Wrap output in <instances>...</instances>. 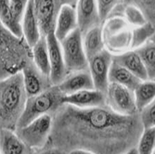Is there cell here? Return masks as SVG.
<instances>
[{"mask_svg": "<svg viewBox=\"0 0 155 154\" xmlns=\"http://www.w3.org/2000/svg\"><path fill=\"white\" fill-rule=\"evenodd\" d=\"M52 118L48 146L67 154L75 149L124 154L137 146L144 131L139 113L122 115L108 106L80 109L62 104Z\"/></svg>", "mask_w": 155, "mask_h": 154, "instance_id": "6da1fadb", "label": "cell"}, {"mask_svg": "<svg viewBox=\"0 0 155 154\" xmlns=\"http://www.w3.org/2000/svg\"><path fill=\"white\" fill-rule=\"evenodd\" d=\"M28 96L21 72L11 74L0 82V122L1 128L16 131L25 110Z\"/></svg>", "mask_w": 155, "mask_h": 154, "instance_id": "7a4b0ae2", "label": "cell"}, {"mask_svg": "<svg viewBox=\"0 0 155 154\" xmlns=\"http://www.w3.org/2000/svg\"><path fill=\"white\" fill-rule=\"evenodd\" d=\"M63 97L64 95L57 86H52L43 93L28 97L25 110L18 123L17 128L25 126L41 116L48 114L53 116L63 104Z\"/></svg>", "mask_w": 155, "mask_h": 154, "instance_id": "3957f363", "label": "cell"}, {"mask_svg": "<svg viewBox=\"0 0 155 154\" xmlns=\"http://www.w3.org/2000/svg\"><path fill=\"white\" fill-rule=\"evenodd\" d=\"M132 29L121 13L109 16L102 28L105 48L114 55L130 50Z\"/></svg>", "mask_w": 155, "mask_h": 154, "instance_id": "277c9868", "label": "cell"}, {"mask_svg": "<svg viewBox=\"0 0 155 154\" xmlns=\"http://www.w3.org/2000/svg\"><path fill=\"white\" fill-rule=\"evenodd\" d=\"M1 79L11 74L21 72L22 68L30 61H27L26 49L20 45L19 38L12 34L4 26L1 25Z\"/></svg>", "mask_w": 155, "mask_h": 154, "instance_id": "5b68a950", "label": "cell"}, {"mask_svg": "<svg viewBox=\"0 0 155 154\" xmlns=\"http://www.w3.org/2000/svg\"><path fill=\"white\" fill-rule=\"evenodd\" d=\"M61 45L68 74L88 70V59L84 48L83 34L79 28L61 41Z\"/></svg>", "mask_w": 155, "mask_h": 154, "instance_id": "8992f818", "label": "cell"}, {"mask_svg": "<svg viewBox=\"0 0 155 154\" xmlns=\"http://www.w3.org/2000/svg\"><path fill=\"white\" fill-rule=\"evenodd\" d=\"M52 115H44L37 118L23 127L17 128L16 134L31 149L38 150L48 146L52 131Z\"/></svg>", "mask_w": 155, "mask_h": 154, "instance_id": "52a82bcc", "label": "cell"}, {"mask_svg": "<svg viewBox=\"0 0 155 154\" xmlns=\"http://www.w3.org/2000/svg\"><path fill=\"white\" fill-rule=\"evenodd\" d=\"M107 106L122 115L139 113L136 104L134 90L119 84L110 83L106 92Z\"/></svg>", "mask_w": 155, "mask_h": 154, "instance_id": "ba28073f", "label": "cell"}, {"mask_svg": "<svg viewBox=\"0 0 155 154\" xmlns=\"http://www.w3.org/2000/svg\"><path fill=\"white\" fill-rule=\"evenodd\" d=\"M114 61V54L104 49L88 60V71L92 76L95 89L106 94L110 85L109 74Z\"/></svg>", "mask_w": 155, "mask_h": 154, "instance_id": "9c48e42d", "label": "cell"}, {"mask_svg": "<svg viewBox=\"0 0 155 154\" xmlns=\"http://www.w3.org/2000/svg\"><path fill=\"white\" fill-rule=\"evenodd\" d=\"M42 36L55 31L56 21L61 8V0H33Z\"/></svg>", "mask_w": 155, "mask_h": 154, "instance_id": "30bf717a", "label": "cell"}, {"mask_svg": "<svg viewBox=\"0 0 155 154\" xmlns=\"http://www.w3.org/2000/svg\"><path fill=\"white\" fill-rule=\"evenodd\" d=\"M47 41L50 61L49 78L52 86H59L68 74L65 66L62 48L60 40L56 37L54 32H51L47 35Z\"/></svg>", "mask_w": 155, "mask_h": 154, "instance_id": "8fae6325", "label": "cell"}, {"mask_svg": "<svg viewBox=\"0 0 155 154\" xmlns=\"http://www.w3.org/2000/svg\"><path fill=\"white\" fill-rule=\"evenodd\" d=\"M21 73L28 97L39 95L52 87L50 78L39 71L34 61L26 64L22 68Z\"/></svg>", "mask_w": 155, "mask_h": 154, "instance_id": "7c38bea8", "label": "cell"}, {"mask_svg": "<svg viewBox=\"0 0 155 154\" xmlns=\"http://www.w3.org/2000/svg\"><path fill=\"white\" fill-rule=\"evenodd\" d=\"M78 28L83 34L97 26H101V20L97 0H79L76 7Z\"/></svg>", "mask_w": 155, "mask_h": 154, "instance_id": "4fadbf2b", "label": "cell"}, {"mask_svg": "<svg viewBox=\"0 0 155 154\" xmlns=\"http://www.w3.org/2000/svg\"><path fill=\"white\" fill-rule=\"evenodd\" d=\"M63 104L73 105L80 109H90L107 106L106 94L97 89H86L64 96Z\"/></svg>", "mask_w": 155, "mask_h": 154, "instance_id": "5bb4252c", "label": "cell"}, {"mask_svg": "<svg viewBox=\"0 0 155 154\" xmlns=\"http://www.w3.org/2000/svg\"><path fill=\"white\" fill-rule=\"evenodd\" d=\"M64 95H71L82 90L94 89V82L88 70L68 74L64 80L57 86Z\"/></svg>", "mask_w": 155, "mask_h": 154, "instance_id": "9a60e30c", "label": "cell"}, {"mask_svg": "<svg viewBox=\"0 0 155 154\" xmlns=\"http://www.w3.org/2000/svg\"><path fill=\"white\" fill-rule=\"evenodd\" d=\"M78 28V21L75 8L68 5H62L57 18L55 26V35L60 42L72 34Z\"/></svg>", "mask_w": 155, "mask_h": 154, "instance_id": "2e32d148", "label": "cell"}, {"mask_svg": "<svg viewBox=\"0 0 155 154\" xmlns=\"http://www.w3.org/2000/svg\"><path fill=\"white\" fill-rule=\"evenodd\" d=\"M21 30L22 36L31 48L37 43L42 36L40 25L35 15L33 0H30L28 4L26 12L21 21Z\"/></svg>", "mask_w": 155, "mask_h": 154, "instance_id": "e0dca14e", "label": "cell"}, {"mask_svg": "<svg viewBox=\"0 0 155 154\" xmlns=\"http://www.w3.org/2000/svg\"><path fill=\"white\" fill-rule=\"evenodd\" d=\"M114 61L127 69L128 71L137 75L140 80H149L146 67L137 50L130 49L117 55H114Z\"/></svg>", "mask_w": 155, "mask_h": 154, "instance_id": "ac0fdd59", "label": "cell"}, {"mask_svg": "<svg viewBox=\"0 0 155 154\" xmlns=\"http://www.w3.org/2000/svg\"><path fill=\"white\" fill-rule=\"evenodd\" d=\"M35 151L28 147L15 131L1 128L0 154H34Z\"/></svg>", "mask_w": 155, "mask_h": 154, "instance_id": "d6986e66", "label": "cell"}, {"mask_svg": "<svg viewBox=\"0 0 155 154\" xmlns=\"http://www.w3.org/2000/svg\"><path fill=\"white\" fill-rule=\"evenodd\" d=\"M109 81L110 83L119 84V85L124 86L132 90H135L137 87L142 82V80H140L133 73L114 61H112L110 69Z\"/></svg>", "mask_w": 155, "mask_h": 154, "instance_id": "ffe728a7", "label": "cell"}, {"mask_svg": "<svg viewBox=\"0 0 155 154\" xmlns=\"http://www.w3.org/2000/svg\"><path fill=\"white\" fill-rule=\"evenodd\" d=\"M83 41L84 51H86L88 60L106 49L103 40L102 28L101 26L94 27L83 34Z\"/></svg>", "mask_w": 155, "mask_h": 154, "instance_id": "44dd1931", "label": "cell"}, {"mask_svg": "<svg viewBox=\"0 0 155 154\" xmlns=\"http://www.w3.org/2000/svg\"><path fill=\"white\" fill-rule=\"evenodd\" d=\"M33 61L39 71L46 76H50V61L47 36H41L39 41L32 48Z\"/></svg>", "mask_w": 155, "mask_h": 154, "instance_id": "7402d4cb", "label": "cell"}, {"mask_svg": "<svg viewBox=\"0 0 155 154\" xmlns=\"http://www.w3.org/2000/svg\"><path fill=\"white\" fill-rule=\"evenodd\" d=\"M138 113L155 100V80L142 81L134 90Z\"/></svg>", "mask_w": 155, "mask_h": 154, "instance_id": "603a6c76", "label": "cell"}, {"mask_svg": "<svg viewBox=\"0 0 155 154\" xmlns=\"http://www.w3.org/2000/svg\"><path fill=\"white\" fill-rule=\"evenodd\" d=\"M155 34V26L148 21L145 24L132 29V40L131 49H137L150 41L151 37Z\"/></svg>", "mask_w": 155, "mask_h": 154, "instance_id": "cb8c5ba5", "label": "cell"}, {"mask_svg": "<svg viewBox=\"0 0 155 154\" xmlns=\"http://www.w3.org/2000/svg\"><path fill=\"white\" fill-rule=\"evenodd\" d=\"M141 57L143 63L146 67L150 80L155 79V43L148 42L144 46L136 49Z\"/></svg>", "mask_w": 155, "mask_h": 154, "instance_id": "d4e9b609", "label": "cell"}, {"mask_svg": "<svg viewBox=\"0 0 155 154\" xmlns=\"http://www.w3.org/2000/svg\"><path fill=\"white\" fill-rule=\"evenodd\" d=\"M122 15L132 28L141 26L148 22L147 17L141 8L134 4H128L124 6L122 11Z\"/></svg>", "mask_w": 155, "mask_h": 154, "instance_id": "484cf974", "label": "cell"}, {"mask_svg": "<svg viewBox=\"0 0 155 154\" xmlns=\"http://www.w3.org/2000/svg\"><path fill=\"white\" fill-rule=\"evenodd\" d=\"M1 25L4 26L12 34L19 38H23L21 26L15 23L11 18L9 11V0H1Z\"/></svg>", "mask_w": 155, "mask_h": 154, "instance_id": "4316f807", "label": "cell"}, {"mask_svg": "<svg viewBox=\"0 0 155 154\" xmlns=\"http://www.w3.org/2000/svg\"><path fill=\"white\" fill-rule=\"evenodd\" d=\"M137 149L138 154H153L155 151V127L144 129L138 140Z\"/></svg>", "mask_w": 155, "mask_h": 154, "instance_id": "83f0119b", "label": "cell"}, {"mask_svg": "<svg viewBox=\"0 0 155 154\" xmlns=\"http://www.w3.org/2000/svg\"><path fill=\"white\" fill-rule=\"evenodd\" d=\"M30 0H9V11L12 20L21 26V21Z\"/></svg>", "mask_w": 155, "mask_h": 154, "instance_id": "f1b7e54d", "label": "cell"}, {"mask_svg": "<svg viewBox=\"0 0 155 154\" xmlns=\"http://www.w3.org/2000/svg\"><path fill=\"white\" fill-rule=\"evenodd\" d=\"M121 1L122 0H97L98 12H100L102 23L109 18V16L115 9V8L119 5Z\"/></svg>", "mask_w": 155, "mask_h": 154, "instance_id": "f546056e", "label": "cell"}, {"mask_svg": "<svg viewBox=\"0 0 155 154\" xmlns=\"http://www.w3.org/2000/svg\"><path fill=\"white\" fill-rule=\"evenodd\" d=\"M141 8L147 17L148 21L155 26V0H133V3Z\"/></svg>", "mask_w": 155, "mask_h": 154, "instance_id": "4dcf8cb0", "label": "cell"}, {"mask_svg": "<svg viewBox=\"0 0 155 154\" xmlns=\"http://www.w3.org/2000/svg\"><path fill=\"white\" fill-rule=\"evenodd\" d=\"M144 129L155 127V100L139 113Z\"/></svg>", "mask_w": 155, "mask_h": 154, "instance_id": "1f68e13d", "label": "cell"}, {"mask_svg": "<svg viewBox=\"0 0 155 154\" xmlns=\"http://www.w3.org/2000/svg\"><path fill=\"white\" fill-rule=\"evenodd\" d=\"M34 154H67V153H65L64 151H62L61 149H55V148H52V147H49V146H47L44 149H41L36 150Z\"/></svg>", "mask_w": 155, "mask_h": 154, "instance_id": "d6a6232c", "label": "cell"}, {"mask_svg": "<svg viewBox=\"0 0 155 154\" xmlns=\"http://www.w3.org/2000/svg\"><path fill=\"white\" fill-rule=\"evenodd\" d=\"M78 1L79 0H61V6L62 5H68V6H72V7L75 8Z\"/></svg>", "mask_w": 155, "mask_h": 154, "instance_id": "836d02e7", "label": "cell"}, {"mask_svg": "<svg viewBox=\"0 0 155 154\" xmlns=\"http://www.w3.org/2000/svg\"><path fill=\"white\" fill-rule=\"evenodd\" d=\"M69 154H94L90 151H87V150H83V149H75V150H73L71 151Z\"/></svg>", "mask_w": 155, "mask_h": 154, "instance_id": "e575fe53", "label": "cell"}, {"mask_svg": "<svg viewBox=\"0 0 155 154\" xmlns=\"http://www.w3.org/2000/svg\"><path fill=\"white\" fill-rule=\"evenodd\" d=\"M124 154H138V152H137V147H136V148H133V149H129L128 151H126Z\"/></svg>", "mask_w": 155, "mask_h": 154, "instance_id": "d590c367", "label": "cell"}, {"mask_svg": "<svg viewBox=\"0 0 155 154\" xmlns=\"http://www.w3.org/2000/svg\"><path fill=\"white\" fill-rule=\"evenodd\" d=\"M150 41H151V42H154V43H155V34H153V36L151 37Z\"/></svg>", "mask_w": 155, "mask_h": 154, "instance_id": "8d00e7d4", "label": "cell"}, {"mask_svg": "<svg viewBox=\"0 0 155 154\" xmlns=\"http://www.w3.org/2000/svg\"><path fill=\"white\" fill-rule=\"evenodd\" d=\"M153 154H155V151H154V152H153Z\"/></svg>", "mask_w": 155, "mask_h": 154, "instance_id": "74e56055", "label": "cell"}, {"mask_svg": "<svg viewBox=\"0 0 155 154\" xmlns=\"http://www.w3.org/2000/svg\"><path fill=\"white\" fill-rule=\"evenodd\" d=\"M154 80H155V79H154Z\"/></svg>", "mask_w": 155, "mask_h": 154, "instance_id": "f35d334b", "label": "cell"}]
</instances>
